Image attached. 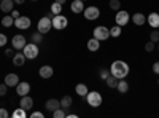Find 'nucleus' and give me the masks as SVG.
<instances>
[{
	"instance_id": "nucleus-1",
	"label": "nucleus",
	"mask_w": 159,
	"mask_h": 118,
	"mask_svg": "<svg viewBox=\"0 0 159 118\" xmlns=\"http://www.w3.org/2000/svg\"><path fill=\"white\" fill-rule=\"evenodd\" d=\"M110 73L115 75L118 80L126 78L127 73H129V65H127V62H124V61H115V62L111 64V67H110Z\"/></svg>"
},
{
	"instance_id": "nucleus-2",
	"label": "nucleus",
	"mask_w": 159,
	"mask_h": 118,
	"mask_svg": "<svg viewBox=\"0 0 159 118\" xmlns=\"http://www.w3.org/2000/svg\"><path fill=\"white\" fill-rule=\"evenodd\" d=\"M86 102L91 107L97 109V107L102 106V94L99 93V91H89V93L86 94Z\"/></svg>"
},
{
	"instance_id": "nucleus-3",
	"label": "nucleus",
	"mask_w": 159,
	"mask_h": 118,
	"mask_svg": "<svg viewBox=\"0 0 159 118\" xmlns=\"http://www.w3.org/2000/svg\"><path fill=\"white\" fill-rule=\"evenodd\" d=\"M51 22H52V27H54L56 31H64L69 26V19L64 15H54L51 18Z\"/></svg>"
},
{
	"instance_id": "nucleus-4",
	"label": "nucleus",
	"mask_w": 159,
	"mask_h": 118,
	"mask_svg": "<svg viewBox=\"0 0 159 118\" xmlns=\"http://www.w3.org/2000/svg\"><path fill=\"white\" fill-rule=\"evenodd\" d=\"M22 53L25 56V59H35L38 56V45L37 43H25V46L22 48Z\"/></svg>"
},
{
	"instance_id": "nucleus-5",
	"label": "nucleus",
	"mask_w": 159,
	"mask_h": 118,
	"mask_svg": "<svg viewBox=\"0 0 159 118\" xmlns=\"http://www.w3.org/2000/svg\"><path fill=\"white\" fill-rule=\"evenodd\" d=\"M51 27H52V22H51V18L49 16H43L42 19L37 22V31L40 34H43V35L48 34L51 31Z\"/></svg>"
},
{
	"instance_id": "nucleus-6",
	"label": "nucleus",
	"mask_w": 159,
	"mask_h": 118,
	"mask_svg": "<svg viewBox=\"0 0 159 118\" xmlns=\"http://www.w3.org/2000/svg\"><path fill=\"white\" fill-rule=\"evenodd\" d=\"M83 15H84V18L88 19V21H96V19H99V16H100V10L97 8V7H86L84 8V11H83Z\"/></svg>"
},
{
	"instance_id": "nucleus-7",
	"label": "nucleus",
	"mask_w": 159,
	"mask_h": 118,
	"mask_svg": "<svg viewBox=\"0 0 159 118\" xmlns=\"http://www.w3.org/2000/svg\"><path fill=\"white\" fill-rule=\"evenodd\" d=\"M92 34H94V38H97V40H100V42H103V40H107V38L110 37V29L105 27V26H97Z\"/></svg>"
},
{
	"instance_id": "nucleus-8",
	"label": "nucleus",
	"mask_w": 159,
	"mask_h": 118,
	"mask_svg": "<svg viewBox=\"0 0 159 118\" xmlns=\"http://www.w3.org/2000/svg\"><path fill=\"white\" fill-rule=\"evenodd\" d=\"M129 19H130V16H129V13L127 11H124V10H119V11H116V16H115V21H116V26H126L127 22H129Z\"/></svg>"
},
{
	"instance_id": "nucleus-9",
	"label": "nucleus",
	"mask_w": 159,
	"mask_h": 118,
	"mask_svg": "<svg viewBox=\"0 0 159 118\" xmlns=\"http://www.w3.org/2000/svg\"><path fill=\"white\" fill-rule=\"evenodd\" d=\"M30 24H32V21H30V18H27V16H19V18L15 19V26H16L19 31L29 29V27H30Z\"/></svg>"
},
{
	"instance_id": "nucleus-10",
	"label": "nucleus",
	"mask_w": 159,
	"mask_h": 118,
	"mask_svg": "<svg viewBox=\"0 0 159 118\" xmlns=\"http://www.w3.org/2000/svg\"><path fill=\"white\" fill-rule=\"evenodd\" d=\"M11 46L13 50H16V51H22V48L25 46V37L24 35H15L11 38Z\"/></svg>"
},
{
	"instance_id": "nucleus-11",
	"label": "nucleus",
	"mask_w": 159,
	"mask_h": 118,
	"mask_svg": "<svg viewBox=\"0 0 159 118\" xmlns=\"http://www.w3.org/2000/svg\"><path fill=\"white\" fill-rule=\"evenodd\" d=\"M16 93H18V96H27V94L30 93V83H27V82H19V83L16 85Z\"/></svg>"
},
{
	"instance_id": "nucleus-12",
	"label": "nucleus",
	"mask_w": 159,
	"mask_h": 118,
	"mask_svg": "<svg viewBox=\"0 0 159 118\" xmlns=\"http://www.w3.org/2000/svg\"><path fill=\"white\" fill-rule=\"evenodd\" d=\"M19 107H22L24 110H30L34 107V99L27 94V96H21V102H19Z\"/></svg>"
},
{
	"instance_id": "nucleus-13",
	"label": "nucleus",
	"mask_w": 159,
	"mask_h": 118,
	"mask_svg": "<svg viewBox=\"0 0 159 118\" xmlns=\"http://www.w3.org/2000/svg\"><path fill=\"white\" fill-rule=\"evenodd\" d=\"M3 83H5L8 88H10V86H16V85L19 83V77H18L16 73H8V75L5 77Z\"/></svg>"
},
{
	"instance_id": "nucleus-14",
	"label": "nucleus",
	"mask_w": 159,
	"mask_h": 118,
	"mask_svg": "<svg viewBox=\"0 0 159 118\" xmlns=\"http://www.w3.org/2000/svg\"><path fill=\"white\" fill-rule=\"evenodd\" d=\"M70 8H72V11L73 13H76V15H80V13H83L84 11V2L83 0H73L72 2V5H70Z\"/></svg>"
},
{
	"instance_id": "nucleus-15",
	"label": "nucleus",
	"mask_w": 159,
	"mask_h": 118,
	"mask_svg": "<svg viewBox=\"0 0 159 118\" xmlns=\"http://www.w3.org/2000/svg\"><path fill=\"white\" fill-rule=\"evenodd\" d=\"M38 73H40L42 78H51L52 73H54V69H52L51 65H42L40 70H38Z\"/></svg>"
},
{
	"instance_id": "nucleus-16",
	"label": "nucleus",
	"mask_w": 159,
	"mask_h": 118,
	"mask_svg": "<svg viewBox=\"0 0 159 118\" xmlns=\"http://www.w3.org/2000/svg\"><path fill=\"white\" fill-rule=\"evenodd\" d=\"M13 7H15V0H2L0 2V10L3 13H11Z\"/></svg>"
},
{
	"instance_id": "nucleus-17",
	"label": "nucleus",
	"mask_w": 159,
	"mask_h": 118,
	"mask_svg": "<svg viewBox=\"0 0 159 118\" xmlns=\"http://www.w3.org/2000/svg\"><path fill=\"white\" fill-rule=\"evenodd\" d=\"M45 107H46V110H49V112L52 113L56 109L61 107V101H57V99H48L46 104H45Z\"/></svg>"
},
{
	"instance_id": "nucleus-18",
	"label": "nucleus",
	"mask_w": 159,
	"mask_h": 118,
	"mask_svg": "<svg viewBox=\"0 0 159 118\" xmlns=\"http://www.w3.org/2000/svg\"><path fill=\"white\" fill-rule=\"evenodd\" d=\"M132 22L135 26H143L147 22V16H145L143 13H134V15H132Z\"/></svg>"
},
{
	"instance_id": "nucleus-19",
	"label": "nucleus",
	"mask_w": 159,
	"mask_h": 118,
	"mask_svg": "<svg viewBox=\"0 0 159 118\" xmlns=\"http://www.w3.org/2000/svg\"><path fill=\"white\" fill-rule=\"evenodd\" d=\"M147 21H148V24L151 26L153 29H157V26H159V13H151V15H148Z\"/></svg>"
},
{
	"instance_id": "nucleus-20",
	"label": "nucleus",
	"mask_w": 159,
	"mask_h": 118,
	"mask_svg": "<svg viewBox=\"0 0 159 118\" xmlns=\"http://www.w3.org/2000/svg\"><path fill=\"white\" fill-rule=\"evenodd\" d=\"M86 46H88L89 51H92V53H94V51H97V50L100 48V40H97V38L92 37V38H89V40H88Z\"/></svg>"
},
{
	"instance_id": "nucleus-21",
	"label": "nucleus",
	"mask_w": 159,
	"mask_h": 118,
	"mask_svg": "<svg viewBox=\"0 0 159 118\" xmlns=\"http://www.w3.org/2000/svg\"><path fill=\"white\" fill-rule=\"evenodd\" d=\"M24 62H25L24 53H16V54H13V64H15V65L21 67V65H24Z\"/></svg>"
},
{
	"instance_id": "nucleus-22",
	"label": "nucleus",
	"mask_w": 159,
	"mask_h": 118,
	"mask_svg": "<svg viewBox=\"0 0 159 118\" xmlns=\"http://www.w3.org/2000/svg\"><path fill=\"white\" fill-rule=\"evenodd\" d=\"M75 91H76V94H78L80 97H86V94L89 93L88 86H86V85H83V83L76 85V86H75Z\"/></svg>"
},
{
	"instance_id": "nucleus-23",
	"label": "nucleus",
	"mask_w": 159,
	"mask_h": 118,
	"mask_svg": "<svg viewBox=\"0 0 159 118\" xmlns=\"http://www.w3.org/2000/svg\"><path fill=\"white\" fill-rule=\"evenodd\" d=\"M118 82H119V80H118L115 75H111V73H110L107 78H105V83H107L108 88H116V86H118Z\"/></svg>"
},
{
	"instance_id": "nucleus-24",
	"label": "nucleus",
	"mask_w": 159,
	"mask_h": 118,
	"mask_svg": "<svg viewBox=\"0 0 159 118\" xmlns=\"http://www.w3.org/2000/svg\"><path fill=\"white\" fill-rule=\"evenodd\" d=\"M2 26L3 27H11V26H15V18H13L11 15H7L2 18Z\"/></svg>"
},
{
	"instance_id": "nucleus-25",
	"label": "nucleus",
	"mask_w": 159,
	"mask_h": 118,
	"mask_svg": "<svg viewBox=\"0 0 159 118\" xmlns=\"http://www.w3.org/2000/svg\"><path fill=\"white\" fill-rule=\"evenodd\" d=\"M116 88H118V91H119L121 94H124V93H127V91H129V83L124 82L123 78H121V80L118 82V86H116Z\"/></svg>"
},
{
	"instance_id": "nucleus-26",
	"label": "nucleus",
	"mask_w": 159,
	"mask_h": 118,
	"mask_svg": "<svg viewBox=\"0 0 159 118\" xmlns=\"http://www.w3.org/2000/svg\"><path fill=\"white\" fill-rule=\"evenodd\" d=\"M72 102H73V101H72L70 96H64V97L61 99V107H62L64 110H67L69 107H72Z\"/></svg>"
},
{
	"instance_id": "nucleus-27",
	"label": "nucleus",
	"mask_w": 159,
	"mask_h": 118,
	"mask_svg": "<svg viewBox=\"0 0 159 118\" xmlns=\"http://www.w3.org/2000/svg\"><path fill=\"white\" fill-rule=\"evenodd\" d=\"M11 116L13 118H25L27 116V110H24L22 107H19V109H16L15 112L11 113Z\"/></svg>"
},
{
	"instance_id": "nucleus-28",
	"label": "nucleus",
	"mask_w": 159,
	"mask_h": 118,
	"mask_svg": "<svg viewBox=\"0 0 159 118\" xmlns=\"http://www.w3.org/2000/svg\"><path fill=\"white\" fill-rule=\"evenodd\" d=\"M51 13H52V15H61V13H62V3L54 2L51 5Z\"/></svg>"
},
{
	"instance_id": "nucleus-29",
	"label": "nucleus",
	"mask_w": 159,
	"mask_h": 118,
	"mask_svg": "<svg viewBox=\"0 0 159 118\" xmlns=\"http://www.w3.org/2000/svg\"><path fill=\"white\" fill-rule=\"evenodd\" d=\"M121 26H113V27L110 29V37H115V38H118L119 35H121Z\"/></svg>"
},
{
	"instance_id": "nucleus-30",
	"label": "nucleus",
	"mask_w": 159,
	"mask_h": 118,
	"mask_svg": "<svg viewBox=\"0 0 159 118\" xmlns=\"http://www.w3.org/2000/svg\"><path fill=\"white\" fill-rule=\"evenodd\" d=\"M52 116L54 118H65L67 116V112H65L62 107H59V109H56L54 112H52Z\"/></svg>"
},
{
	"instance_id": "nucleus-31",
	"label": "nucleus",
	"mask_w": 159,
	"mask_h": 118,
	"mask_svg": "<svg viewBox=\"0 0 159 118\" xmlns=\"http://www.w3.org/2000/svg\"><path fill=\"white\" fill-rule=\"evenodd\" d=\"M32 42L34 43H42L43 42V34H40L38 31L35 34H32Z\"/></svg>"
},
{
	"instance_id": "nucleus-32",
	"label": "nucleus",
	"mask_w": 159,
	"mask_h": 118,
	"mask_svg": "<svg viewBox=\"0 0 159 118\" xmlns=\"http://www.w3.org/2000/svg\"><path fill=\"white\" fill-rule=\"evenodd\" d=\"M150 40L154 42V43H159V31H157V29L151 31V34H150Z\"/></svg>"
},
{
	"instance_id": "nucleus-33",
	"label": "nucleus",
	"mask_w": 159,
	"mask_h": 118,
	"mask_svg": "<svg viewBox=\"0 0 159 118\" xmlns=\"http://www.w3.org/2000/svg\"><path fill=\"white\" fill-rule=\"evenodd\" d=\"M110 8L113 11H119V8H121V2H119V0H110Z\"/></svg>"
},
{
	"instance_id": "nucleus-34",
	"label": "nucleus",
	"mask_w": 159,
	"mask_h": 118,
	"mask_svg": "<svg viewBox=\"0 0 159 118\" xmlns=\"http://www.w3.org/2000/svg\"><path fill=\"white\" fill-rule=\"evenodd\" d=\"M154 48H156V43L154 42H148L147 45H145V51H148V53H151V51H154Z\"/></svg>"
},
{
	"instance_id": "nucleus-35",
	"label": "nucleus",
	"mask_w": 159,
	"mask_h": 118,
	"mask_svg": "<svg viewBox=\"0 0 159 118\" xmlns=\"http://www.w3.org/2000/svg\"><path fill=\"white\" fill-rule=\"evenodd\" d=\"M7 42H8L7 35H5V34H0V48H3V46L7 45Z\"/></svg>"
},
{
	"instance_id": "nucleus-36",
	"label": "nucleus",
	"mask_w": 159,
	"mask_h": 118,
	"mask_svg": "<svg viewBox=\"0 0 159 118\" xmlns=\"http://www.w3.org/2000/svg\"><path fill=\"white\" fill-rule=\"evenodd\" d=\"M110 75V70H107V69H102L100 72H99V77L102 78V80H105V78H107Z\"/></svg>"
},
{
	"instance_id": "nucleus-37",
	"label": "nucleus",
	"mask_w": 159,
	"mask_h": 118,
	"mask_svg": "<svg viewBox=\"0 0 159 118\" xmlns=\"http://www.w3.org/2000/svg\"><path fill=\"white\" fill-rule=\"evenodd\" d=\"M7 93H8V86L5 83H2V85H0V96H5Z\"/></svg>"
},
{
	"instance_id": "nucleus-38",
	"label": "nucleus",
	"mask_w": 159,
	"mask_h": 118,
	"mask_svg": "<svg viewBox=\"0 0 159 118\" xmlns=\"http://www.w3.org/2000/svg\"><path fill=\"white\" fill-rule=\"evenodd\" d=\"M29 116H30V118H43L45 115H43L42 112H34V113H30Z\"/></svg>"
},
{
	"instance_id": "nucleus-39",
	"label": "nucleus",
	"mask_w": 159,
	"mask_h": 118,
	"mask_svg": "<svg viewBox=\"0 0 159 118\" xmlns=\"http://www.w3.org/2000/svg\"><path fill=\"white\" fill-rule=\"evenodd\" d=\"M10 113L7 112V109H3V107H0V118H7Z\"/></svg>"
},
{
	"instance_id": "nucleus-40",
	"label": "nucleus",
	"mask_w": 159,
	"mask_h": 118,
	"mask_svg": "<svg viewBox=\"0 0 159 118\" xmlns=\"http://www.w3.org/2000/svg\"><path fill=\"white\" fill-rule=\"evenodd\" d=\"M153 72H154V73H157V75H159V61H157V62H154V64H153Z\"/></svg>"
},
{
	"instance_id": "nucleus-41",
	"label": "nucleus",
	"mask_w": 159,
	"mask_h": 118,
	"mask_svg": "<svg viewBox=\"0 0 159 118\" xmlns=\"http://www.w3.org/2000/svg\"><path fill=\"white\" fill-rule=\"evenodd\" d=\"M11 16H13V18L16 19V18H19L21 15H19V11H18V10H13V11H11Z\"/></svg>"
},
{
	"instance_id": "nucleus-42",
	"label": "nucleus",
	"mask_w": 159,
	"mask_h": 118,
	"mask_svg": "<svg viewBox=\"0 0 159 118\" xmlns=\"http://www.w3.org/2000/svg\"><path fill=\"white\" fill-rule=\"evenodd\" d=\"M5 54H7V56H13V50H11V48H8V50L5 51Z\"/></svg>"
},
{
	"instance_id": "nucleus-43",
	"label": "nucleus",
	"mask_w": 159,
	"mask_h": 118,
	"mask_svg": "<svg viewBox=\"0 0 159 118\" xmlns=\"http://www.w3.org/2000/svg\"><path fill=\"white\" fill-rule=\"evenodd\" d=\"M78 115L76 113H67V116H65V118H76Z\"/></svg>"
},
{
	"instance_id": "nucleus-44",
	"label": "nucleus",
	"mask_w": 159,
	"mask_h": 118,
	"mask_svg": "<svg viewBox=\"0 0 159 118\" xmlns=\"http://www.w3.org/2000/svg\"><path fill=\"white\" fill-rule=\"evenodd\" d=\"M25 2V0H15V3H18V5H22Z\"/></svg>"
},
{
	"instance_id": "nucleus-45",
	"label": "nucleus",
	"mask_w": 159,
	"mask_h": 118,
	"mask_svg": "<svg viewBox=\"0 0 159 118\" xmlns=\"http://www.w3.org/2000/svg\"><path fill=\"white\" fill-rule=\"evenodd\" d=\"M54 2H57V3H62V5H64V3H65V0H54Z\"/></svg>"
},
{
	"instance_id": "nucleus-46",
	"label": "nucleus",
	"mask_w": 159,
	"mask_h": 118,
	"mask_svg": "<svg viewBox=\"0 0 159 118\" xmlns=\"http://www.w3.org/2000/svg\"><path fill=\"white\" fill-rule=\"evenodd\" d=\"M157 31H159V26H157Z\"/></svg>"
},
{
	"instance_id": "nucleus-47",
	"label": "nucleus",
	"mask_w": 159,
	"mask_h": 118,
	"mask_svg": "<svg viewBox=\"0 0 159 118\" xmlns=\"http://www.w3.org/2000/svg\"><path fill=\"white\" fill-rule=\"evenodd\" d=\"M157 50H159V45H157Z\"/></svg>"
},
{
	"instance_id": "nucleus-48",
	"label": "nucleus",
	"mask_w": 159,
	"mask_h": 118,
	"mask_svg": "<svg viewBox=\"0 0 159 118\" xmlns=\"http://www.w3.org/2000/svg\"><path fill=\"white\" fill-rule=\"evenodd\" d=\"M83 2H86V0H83Z\"/></svg>"
},
{
	"instance_id": "nucleus-49",
	"label": "nucleus",
	"mask_w": 159,
	"mask_h": 118,
	"mask_svg": "<svg viewBox=\"0 0 159 118\" xmlns=\"http://www.w3.org/2000/svg\"><path fill=\"white\" fill-rule=\"evenodd\" d=\"M0 2H2V0H0Z\"/></svg>"
},
{
	"instance_id": "nucleus-50",
	"label": "nucleus",
	"mask_w": 159,
	"mask_h": 118,
	"mask_svg": "<svg viewBox=\"0 0 159 118\" xmlns=\"http://www.w3.org/2000/svg\"><path fill=\"white\" fill-rule=\"evenodd\" d=\"M34 2H35V0H34Z\"/></svg>"
},
{
	"instance_id": "nucleus-51",
	"label": "nucleus",
	"mask_w": 159,
	"mask_h": 118,
	"mask_svg": "<svg viewBox=\"0 0 159 118\" xmlns=\"http://www.w3.org/2000/svg\"><path fill=\"white\" fill-rule=\"evenodd\" d=\"M157 83H159V82H157Z\"/></svg>"
}]
</instances>
